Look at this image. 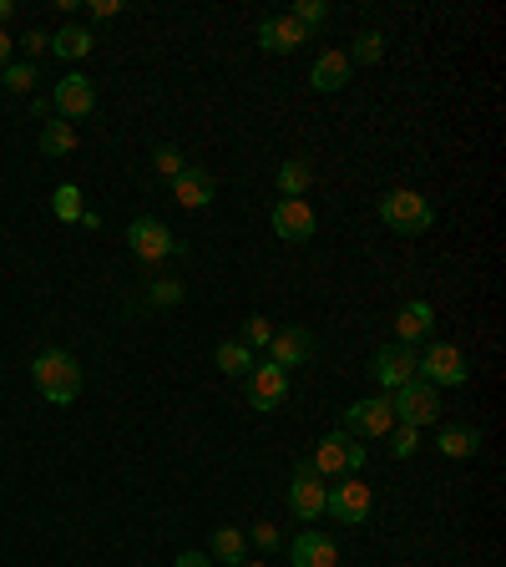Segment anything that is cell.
Returning <instances> with one entry per match:
<instances>
[{"mask_svg": "<svg viewBox=\"0 0 506 567\" xmlns=\"http://www.w3.org/2000/svg\"><path fill=\"white\" fill-rule=\"evenodd\" d=\"M31 380L51 405H71L81 395V365L71 360V350H41L31 360Z\"/></svg>", "mask_w": 506, "mask_h": 567, "instance_id": "cell-1", "label": "cell"}, {"mask_svg": "<svg viewBox=\"0 0 506 567\" xmlns=\"http://www.w3.org/2000/svg\"><path fill=\"white\" fill-rule=\"evenodd\" d=\"M380 223L390 228V233H405V238H420V233H431V223H436V208L420 198L415 188H390L385 198H380Z\"/></svg>", "mask_w": 506, "mask_h": 567, "instance_id": "cell-2", "label": "cell"}, {"mask_svg": "<svg viewBox=\"0 0 506 567\" xmlns=\"http://www.w3.org/2000/svg\"><path fill=\"white\" fill-rule=\"evenodd\" d=\"M309 466H314V476H355V471L365 466V446H355L350 431H329V436L314 446Z\"/></svg>", "mask_w": 506, "mask_h": 567, "instance_id": "cell-3", "label": "cell"}, {"mask_svg": "<svg viewBox=\"0 0 506 567\" xmlns=\"http://www.w3.org/2000/svg\"><path fill=\"white\" fill-rule=\"evenodd\" d=\"M370 507H375V497L360 476H340V486H329V497H324V512L340 527H360L370 517Z\"/></svg>", "mask_w": 506, "mask_h": 567, "instance_id": "cell-4", "label": "cell"}, {"mask_svg": "<svg viewBox=\"0 0 506 567\" xmlns=\"http://www.w3.org/2000/svg\"><path fill=\"white\" fill-rule=\"evenodd\" d=\"M390 405H395V421L400 426H436V411H441V400H436V385H426V380H410V385H400L395 395H390Z\"/></svg>", "mask_w": 506, "mask_h": 567, "instance_id": "cell-5", "label": "cell"}, {"mask_svg": "<svg viewBox=\"0 0 506 567\" xmlns=\"http://www.w3.org/2000/svg\"><path fill=\"white\" fill-rule=\"evenodd\" d=\"M127 243H132V254H137L142 264H162L167 254H183L178 243H173V233H167V223L152 218V213H142V218L127 223Z\"/></svg>", "mask_w": 506, "mask_h": 567, "instance_id": "cell-6", "label": "cell"}, {"mask_svg": "<svg viewBox=\"0 0 506 567\" xmlns=\"http://www.w3.org/2000/svg\"><path fill=\"white\" fill-rule=\"evenodd\" d=\"M415 375L426 380V385H466V355L456 350V345H446V340H436L426 355H415Z\"/></svg>", "mask_w": 506, "mask_h": 567, "instance_id": "cell-7", "label": "cell"}, {"mask_svg": "<svg viewBox=\"0 0 506 567\" xmlns=\"http://www.w3.org/2000/svg\"><path fill=\"white\" fill-rule=\"evenodd\" d=\"M284 395H289V370H279L274 360L253 365L243 375V400L253 405V411H274V405H284Z\"/></svg>", "mask_w": 506, "mask_h": 567, "instance_id": "cell-8", "label": "cell"}, {"mask_svg": "<svg viewBox=\"0 0 506 567\" xmlns=\"http://www.w3.org/2000/svg\"><path fill=\"white\" fill-rule=\"evenodd\" d=\"M324 497H329L324 476H314V466L299 461V466H294V481H289V512H294L299 522H314V517H324Z\"/></svg>", "mask_w": 506, "mask_h": 567, "instance_id": "cell-9", "label": "cell"}, {"mask_svg": "<svg viewBox=\"0 0 506 567\" xmlns=\"http://www.w3.org/2000/svg\"><path fill=\"white\" fill-rule=\"evenodd\" d=\"M51 112H61V122H76V117L97 112V87H92V76H81V71L61 76L56 92H51Z\"/></svg>", "mask_w": 506, "mask_h": 567, "instance_id": "cell-10", "label": "cell"}, {"mask_svg": "<svg viewBox=\"0 0 506 567\" xmlns=\"http://www.w3.org/2000/svg\"><path fill=\"white\" fill-rule=\"evenodd\" d=\"M370 375H375V385H380L385 395H395L400 385L415 380V350H410V345H385V350H375Z\"/></svg>", "mask_w": 506, "mask_h": 567, "instance_id": "cell-11", "label": "cell"}, {"mask_svg": "<svg viewBox=\"0 0 506 567\" xmlns=\"http://www.w3.org/2000/svg\"><path fill=\"white\" fill-rule=\"evenodd\" d=\"M395 426V405L390 395H370V400H355L345 411V431H360V436H390Z\"/></svg>", "mask_w": 506, "mask_h": 567, "instance_id": "cell-12", "label": "cell"}, {"mask_svg": "<svg viewBox=\"0 0 506 567\" xmlns=\"http://www.w3.org/2000/svg\"><path fill=\"white\" fill-rule=\"evenodd\" d=\"M314 228H319L314 203H304V198H284V203H274V233H279L284 243H304V238H314Z\"/></svg>", "mask_w": 506, "mask_h": 567, "instance_id": "cell-13", "label": "cell"}, {"mask_svg": "<svg viewBox=\"0 0 506 567\" xmlns=\"http://www.w3.org/2000/svg\"><path fill=\"white\" fill-rule=\"evenodd\" d=\"M269 350H274V365L279 370H294V365H309L314 360V335L304 330V324H284V330L269 340Z\"/></svg>", "mask_w": 506, "mask_h": 567, "instance_id": "cell-14", "label": "cell"}, {"mask_svg": "<svg viewBox=\"0 0 506 567\" xmlns=\"http://www.w3.org/2000/svg\"><path fill=\"white\" fill-rule=\"evenodd\" d=\"M350 76H355V66H350L345 51H319L314 66H309V87L314 92H345Z\"/></svg>", "mask_w": 506, "mask_h": 567, "instance_id": "cell-15", "label": "cell"}, {"mask_svg": "<svg viewBox=\"0 0 506 567\" xmlns=\"http://www.w3.org/2000/svg\"><path fill=\"white\" fill-rule=\"evenodd\" d=\"M304 41H309V31H304L294 16H264V21H259V46H264V51L289 56V51H299Z\"/></svg>", "mask_w": 506, "mask_h": 567, "instance_id": "cell-16", "label": "cell"}, {"mask_svg": "<svg viewBox=\"0 0 506 567\" xmlns=\"http://www.w3.org/2000/svg\"><path fill=\"white\" fill-rule=\"evenodd\" d=\"M431 324H436V304H426V299L400 304V314H395V345H415L420 335H431Z\"/></svg>", "mask_w": 506, "mask_h": 567, "instance_id": "cell-17", "label": "cell"}, {"mask_svg": "<svg viewBox=\"0 0 506 567\" xmlns=\"http://www.w3.org/2000/svg\"><path fill=\"white\" fill-rule=\"evenodd\" d=\"M289 557H294V567H340V547H334V537H324V532L294 537Z\"/></svg>", "mask_w": 506, "mask_h": 567, "instance_id": "cell-18", "label": "cell"}, {"mask_svg": "<svg viewBox=\"0 0 506 567\" xmlns=\"http://www.w3.org/2000/svg\"><path fill=\"white\" fill-rule=\"evenodd\" d=\"M173 198H178L183 208H208V203H213V178L188 162V168L173 178Z\"/></svg>", "mask_w": 506, "mask_h": 567, "instance_id": "cell-19", "label": "cell"}, {"mask_svg": "<svg viewBox=\"0 0 506 567\" xmlns=\"http://www.w3.org/2000/svg\"><path fill=\"white\" fill-rule=\"evenodd\" d=\"M274 183H279L284 198H304V193L314 188V162H309V157H289V162H279Z\"/></svg>", "mask_w": 506, "mask_h": 567, "instance_id": "cell-20", "label": "cell"}, {"mask_svg": "<svg viewBox=\"0 0 506 567\" xmlns=\"http://www.w3.org/2000/svg\"><path fill=\"white\" fill-rule=\"evenodd\" d=\"M92 46H97V36H92L87 26H61V31L51 36V51H56L61 61H81V56H92Z\"/></svg>", "mask_w": 506, "mask_h": 567, "instance_id": "cell-21", "label": "cell"}, {"mask_svg": "<svg viewBox=\"0 0 506 567\" xmlns=\"http://www.w3.org/2000/svg\"><path fill=\"white\" fill-rule=\"evenodd\" d=\"M436 451L451 456V461H466V456L481 451V431H471V426H446V431L436 436Z\"/></svg>", "mask_w": 506, "mask_h": 567, "instance_id": "cell-22", "label": "cell"}, {"mask_svg": "<svg viewBox=\"0 0 506 567\" xmlns=\"http://www.w3.org/2000/svg\"><path fill=\"white\" fill-rule=\"evenodd\" d=\"M213 360H218V370L233 375V380H243V375L253 370V350H248L243 340H223V345L213 350Z\"/></svg>", "mask_w": 506, "mask_h": 567, "instance_id": "cell-23", "label": "cell"}, {"mask_svg": "<svg viewBox=\"0 0 506 567\" xmlns=\"http://www.w3.org/2000/svg\"><path fill=\"white\" fill-rule=\"evenodd\" d=\"M243 552H248V537H243L238 527H218V532H213V547H208V557H213V562L238 567V562H243Z\"/></svg>", "mask_w": 506, "mask_h": 567, "instance_id": "cell-24", "label": "cell"}, {"mask_svg": "<svg viewBox=\"0 0 506 567\" xmlns=\"http://www.w3.org/2000/svg\"><path fill=\"white\" fill-rule=\"evenodd\" d=\"M76 142H81V137H76L71 122H46V127H41V152H46V157H66V152H76Z\"/></svg>", "mask_w": 506, "mask_h": 567, "instance_id": "cell-25", "label": "cell"}, {"mask_svg": "<svg viewBox=\"0 0 506 567\" xmlns=\"http://www.w3.org/2000/svg\"><path fill=\"white\" fill-rule=\"evenodd\" d=\"M36 61H11L6 76H0V92H16V97H31L36 92Z\"/></svg>", "mask_w": 506, "mask_h": 567, "instance_id": "cell-26", "label": "cell"}, {"mask_svg": "<svg viewBox=\"0 0 506 567\" xmlns=\"http://www.w3.org/2000/svg\"><path fill=\"white\" fill-rule=\"evenodd\" d=\"M350 66H380L385 61V36L380 31H360L355 36V51H345Z\"/></svg>", "mask_w": 506, "mask_h": 567, "instance_id": "cell-27", "label": "cell"}, {"mask_svg": "<svg viewBox=\"0 0 506 567\" xmlns=\"http://www.w3.org/2000/svg\"><path fill=\"white\" fill-rule=\"evenodd\" d=\"M51 208H56L61 223H81V188H76V183H61V188L51 193Z\"/></svg>", "mask_w": 506, "mask_h": 567, "instance_id": "cell-28", "label": "cell"}, {"mask_svg": "<svg viewBox=\"0 0 506 567\" xmlns=\"http://www.w3.org/2000/svg\"><path fill=\"white\" fill-rule=\"evenodd\" d=\"M147 299H152L157 309H173V304L183 299V279H173V274H162V279H152V284H147Z\"/></svg>", "mask_w": 506, "mask_h": 567, "instance_id": "cell-29", "label": "cell"}, {"mask_svg": "<svg viewBox=\"0 0 506 567\" xmlns=\"http://www.w3.org/2000/svg\"><path fill=\"white\" fill-rule=\"evenodd\" d=\"M183 168H188V157H183L173 142H162V147L152 152V173H162V178H178Z\"/></svg>", "mask_w": 506, "mask_h": 567, "instance_id": "cell-30", "label": "cell"}, {"mask_svg": "<svg viewBox=\"0 0 506 567\" xmlns=\"http://www.w3.org/2000/svg\"><path fill=\"white\" fill-rule=\"evenodd\" d=\"M269 340H274V324L264 314H248L243 319V345H269Z\"/></svg>", "mask_w": 506, "mask_h": 567, "instance_id": "cell-31", "label": "cell"}, {"mask_svg": "<svg viewBox=\"0 0 506 567\" xmlns=\"http://www.w3.org/2000/svg\"><path fill=\"white\" fill-rule=\"evenodd\" d=\"M294 21L309 31V26H324L329 21V6H324V0H299V6H294Z\"/></svg>", "mask_w": 506, "mask_h": 567, "instance_id": "cell-32", "label": "cell"}, {"mask_svg": "<svg viewBox=\"0 0 506 567\" xmlns=\"http://www.w3.org/2000/svg\"><path fill=\"white\" fill-rule=\"evenodd\" d=\"M390 431H395V456H400V461L415 456V436H420V431H415V426H400V421H395Z\"/></svg>", "mask_w": 506, "mask_h": 567, "instance_id": "cell-33", "label": "cell"}, {"mask_svg": "<svg viewBox=\"0 0 506 567\" xmlns=\"http://www.w3.org/2000/svg\"><path fill=\"white\" fill-rule=\"evenodd\" d=\"M21 41H26V51H31V56H41V51H51V36H46V31H36V26H31V31H26Z\"/></svg>", "mask_w": 506, "mask_h": 567, "instance_id": "cell-34", "label": "cell"}, {"mask_svg": "<svg viewBox=\"0 0 506 567\" xmlns=\"http://www.w3.org/2000/svg\"><path fill=\"white\" fill-rule=\"evenodd\" d=\"M253 542H259V547H279V527L274 522H259V527H253Z\"/></svg>", "mask_w": 506, "mask_h": 567, "instance_id": "cell-35", "label": "cell"}, {"mask_svg": "<svg viewBox=\"0 0 506 567\" xmlns=\"http://www.w3.org/2000/svg\"><path fill=\"white\" fill-rule=\"evenodd\" d=\"M92 16H97V21H112V16H122V0H92Z\"/></svg>", "mask_w": 506, "mask_h": 567, "instance_id": "cell-36", "label": "cell"}, {"mask_svg": "<svg viewBox=\"0 0 506 567\" xmlns=\"http://www.w3.org/2000/svg\"><path fill=\"white\" fill-rule=\"evenodd\" d=\"M173 567H213V557H208V552H178Z\"/></svg>", "mask_w": 506, "mask_h": 567, "instance_id": "cell-37", "label": "cell"}, {"mask_svg": "<svg viewBox=\"0 0 506 567\" xmlns=\"http://www.w3.org/2000/svg\"><path fill=\"white\" fill-rule=\"evenodd\" d=\"M11 56H16V41H11L6 31H0V66H11Z\"/></svg>", "mask_w": 506, "mask_h": 567, "instance_id": "cell-38", "label": "cell"}, {"mask_svg": "<svg viewBox=\"0 0 506 567\" xmlns=\"http://www.w3.org/2000/svg\"><path fill=\"white\" fill-rule=\"evenodd\" d=\"M11 16H16V0H0V26H6Z\"/></svg>", "mask_w": 506, "mask_h": 567, "instance_id": "cell-39", "label": "cell"}, {"mask_svg": "<svg viewBox=\"0 0 506 567\" xmlns=\"http://www.w3.org/2000/svg\"><path fill=\"white\" fill-rule=\"evenodd\" d=\"M238 567H269V562H238Z\"/></svg>", "mask_w": 506, "mask_h": 567, "instance_id": "cell-40", "label": "cell"}]
</instances>
